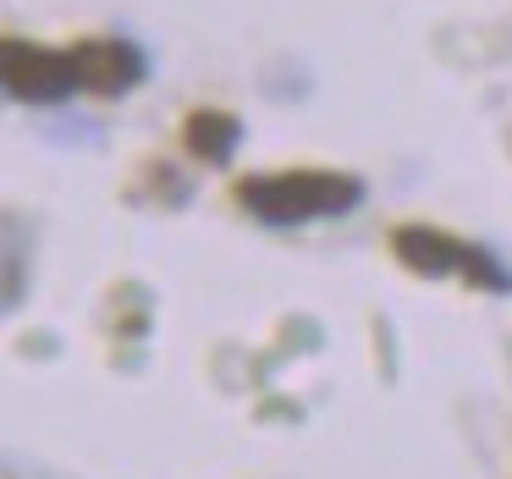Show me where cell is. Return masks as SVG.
I'll return each instance as SVG.
<instances>
[{"label": "cell", "instance_id": "obj_5", "mask_svg": "<svg viewBox=\"0 0 512 479\" xmlns=\"http://www.w3.org/2000/svg\"><path fill=\"white\" fill-rule=\"evenodd\" d=\"M237 133H243V127H237V116H226V111H193L188 127H182V138H188L193 155L215 160V166L237 149Z\"/></svg>", "mask_w": 512, "mask_h": 479}, {"label": "cell", "instance_id": "obj_3", "mask_svg": "<svg viewBox=\"0 0 512 479\" xmlns=\"http://www.w3.org/2000/svg\"><path fill=\"white\" fill-rule=\"evenodd\" d=\"M6 89L17 100H67L78 89V61H72V50H39L12 39L6 45Z\"/></svg>", "mask_w": 512, "mask_h": 479}, {"label": "cell", "instance_id": "obj_4", "mask_svg": "<svg viewBox=\"0 0 512 479\" xmlns=\"http://www.w3.org/2000/svg\"><path fill=\"white\" fill-rule=\"evenodd\" d=\"M72 61H78V83L94 94H122L127 83H138V72H144L127 45H78Z\"/></svg>", "mask_w": 512, "mask_h": 479}, {"label": "cell", "instance_id": "obj_1", "mask_svg": "<svg viewBox=\"0 0 512 479\" xmlns=\"http://www.w3.org/2000/svg\"><path fill=\"white\" fill-rule=\"evenodd\" d=\"M358 182L336 171H281V177H248L237 182V204L259 215L265 226H303L325 215H347L358 204Z\"/></svg>", "mask_w": 512, "mask_h": 479}, {"label": "cell", "instance_id": "obj_2", "mask_svg": "<svg viewBox=\"0 0 512 479\" xmlns=\"http://www.w3.org/2000/svg\"><path fill=\"white\" fill-rule=\"evenodd\" d=\"M391 254H397L413 276H452V270H463L474 287L512 292V276L496 259L468 248V243H457V237H446V232H435V226H397V232H391Z\"/></svg>", "mask_w": 512, "mask_h": 479}]
</instances>
